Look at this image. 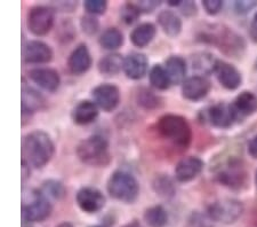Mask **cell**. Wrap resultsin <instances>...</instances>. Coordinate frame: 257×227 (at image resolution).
I'll list each match as a JSON object with an SVG mask.
<instances>
[{
  "mask_svg": "<svg viewBox=\"0 0 257 227\" xmlns=\"http://www.w3.org/2000/svg\"><path fill=\"white\" fill-rule=\"evenodd\" d=\"M198 39L202 43L213 45L224 54L232 57L241 56L246 49V43L242 37L232 29L221 24H210L205 27L198 35Z\"/></svg>",
  "mask_w": 257,
  "mask_h": 227,
  "instance_id": "obj_1",
  "label": "cell"
},
{
  "mask_svg": "<svg viewBox=\"0 0 257 227\" xmlns=\"http://www.w3.org/2000/svg\"><path fill=\"white\" fill-rule=\"evenodd\" d=\"M22 153L23 161H26L28 165L41 169L52 160L55 153V146L48 133L36 130L23 138Z\"/></svg>",
  "mask_w": 257,
  "mask_h": 227,
  "instance_id": "obj_2",
  "label": "cell"
},
{
  "mask_svg": "<svg viewBox=\"0 0 257 227\" xmlns=\"http://www.w3.org/2000/svg\"><path fill=\"white\" fill-rule=\"evenodd\" d=\"M157 131L161 138L174 146L186 149L192 140V130L189 122L181 115L166 114L157 122Z\"/></svg>",
  "mask_w": 257,
  "mask_h": 227,
  "instance_id": "obj_3",
  "label": "cell"
},
{
  "mask_svg": "<svg viewBox=\"0 0 257 227\" xmlns=\"http://www.w3.org/2000/svg\"><path fill=\"white\" fill-rule=\"evenodd\" d=\"M76 152L78 159L89 167H106L111 162L109 142L103 135L94 134L81 140Z\"/></svg>",
  "mask_w": 257,
  "mask_h": 227,
  "instance_id": "obj_4",
  "label": "cell"
},
{
  "mask_svg": "<svg viewBox=\"0 0 257 227\" xmlns=\"http://www.w3.org/2000/svg\"><path fill=\"white\" fill-rule=\"evenodd\" d=\"M107 193L117 201L132 204L138 200L140 194L139 181L126 171H114L107 180Z\"/></svg>",
  "mask_w": 257,
  "mask_h": 227,
  "instance_id": "obj_5",
  "label": "cell"
},
{
  "mask_svg": "<svg viewBox=\"0 0 257 227\" xmlns=\"http://www.w3.org/2000/svg\"><path fill=\"white\" fill-rule=\"evenodd\" d=\"M243 213V204L234 199H222L211 203L207 209V214L213 221L221 224H233Z\"/></svg>",
  "mask_w": 257,
  "mask_h": 227,
  "instance_id": "obj_6",
  "label": "cell"
},
{
  "mask_svg": "<svg viewBox=\"0 0 257 227\" xmlns=\"http://www.w3.org/2000/svg\"><path fill=\"white\" fill-rule=\"evenodd\" d=\"M216 179L225 187L239 191L247 187L248 172L241 161L232 159L217 172Z\"/></svg>",
  "mask_w": 257,
  "mask_h": 227,
  "instance_id": "obj_7",
  "label": "cell"
},
{
  "mask_svg": "<svg viewBox=\"0 0 257 227\" xmlns=\"http://www.w3.org/2000/svg\"><path fill=\"white\" fill-rule=\"evenodd\" d=\"M52 209V204L47 197H45L40 192H35L32 200L29 203H23L21 218L24 224L43 221L51 216Z\"/></svg>",
  "mask_w": 257,
  "mask_h": 227,
  "instance_id": "obj_8",
  "label": "cell"
},
{
  "mask_svg": "<svg viewBox=\"0 0 257 227\" xmlns=\"http://www.w3.org/2000/svg\"><path fill=\"white\" fill-rule=\"evenodd\" d=\"M29 31L35 36H45L54 26V13L52 8L46 6H35L29 10L27 16Z\"/></svg>",
  "mask_w": 257,
  "mask_h": 227,
  "instance_id": "obj_9",
  "label": "cell"
},
{
  "mask_svg": "<svg viewBox=\"0 0 257 227\" xmlns=\"http://www.w3.org/2000/svg\"><path fill=\"white\" fill-rule=\"evenodd\" d=\"M202 121L218 129H229L237 121V117L231 105L221 102L202 111Z\"/></svg>",
  "mask_w": 257,
  "mask_h": 227,
  "instance_id": "obj_10",
  "label": "cell"
},
{
  "mask_svg": "<svg viewBox=\"0 0 257 227\" xmlns=\"http://www.w3.org/2000/svg\"><path fill=\"white\" fill-rule=\"evenodd\" d=\"M77 204L86 213H96L104 208L105 197L99 189L90 186L80 188L76 196Z\"/></svg>",
  "mask_w": 257,
  "mask_h": 227,
  "instance_id": "obj_11",
  "label": "cell"
},
{
  "mask_svg": "<svg viewBox=\"0 0 257 227\" xmlns=\"http://www.w3.org/2000/svg\"><path fill=\"white\" fill-rule=\"evenodd\" d=\"M92 96L94 102L103 111H110L117 108L120 101V91L112 84H101L93 90Z\"/></svg>",
  "mask_w": 257,
  "mask_h": 227,
  "instance_id": "obj_12",
  "label": "cell"
},
{
  "mask_svg": "<svg viewBox=\"0 0 257 227\" xmlns=\"http://www.w3.org/2000/svg\"><path fill=\"white\" fill-rule=\"evenodd\" d=\"M210 89L211 84L206 77L192 76L185 80L182 85V96L189 101H200L208 96Z\"/></svg>",
  "mask_w": 257,
  "mask_h": 227,
  "instance_id": "obj_13",
  "label": "cell"
},
{
  "mask_svg": "<svg viewBox=\"0 0 257 227\" xmlns=\"http://www.w3.org/2000/svg\"><path fill=\"white\" fill-rule=\"evenodd\" d=\"M23 59L32 64L48 63L53 59V51L44 41L30 40L23 48Z\"/></svg>",
  "mask_w": 257,
  "mask_h": 227,
  "instance_id": "obj_14",
  "label": "cell"
},
{
  "mask_svg": "<svg viewBox=\"0 0 257 227\" xmlns=\"http://www.w3.org/2000/svg\"><path fill=\"white\" fill-rule=\"evenodd\" d=\"M30 80L47 92H55L60 88L59 72L52 68H35L29 72Z\"/></svg>",
  "mask_w": 257,
  "mask_h": 227,
  "instance_id": "obj_15",
  "label": "cell"
},
{
  "mask_svg": "<svg viewBox=\"0 0 257 227\" xmlns=\"http://www.w3.org/2000/svg\"><path fill=\"white\" fill-rule=\"evenodd\" d=\"M92 65V56L89 49L85 44H80L73 49L68 60V67L70 72L73 75L80 76L88 71Z\"/></svg>",
  "mask_w": 257,
  "mask_h": 227,
  "instance_id": "obj_16",
  "label": "cell"
},
{
  "mask_svg": "<svg viewBox=\"0 0 257 227\" xmlns=\"http://www.w3.org/2000/svg\"><path fill=\"white\" fill-rule=\"evenodd\" d=\"M217 81L223 88L230 91L237 90L241 85L242 77L239 70L227 62L218 60L216 69H215Z\"/></svg>",
  "mask_w": 257,
  "mask_h": 227,
  "instance_id": "obj_17",
  "label": "cell"
},
{
  "mask_svg": "<svg viewBox=\"0 0 257 227\" xmlns=\"http://www.w3.org/2000/svg\"><path fill=\"white\" fill-rule=\"evenodd\" d=\"M205 164L199 158L190 156L181 160L175 168V177L180 183H189L200 175Z\"/></svg>",
  "mask_w": 257,
  "mask_h": 227,
  "instance_id": "obj_18",
  "label": "cell"
},
{
  "mask_svg": "<svg viewBox=\"0 0 257 227\" xmlns=\"http://www.w3.org/2000/svg\"><path fill=\"white\" fill-rule=\"evenodd\" d=\"M149 68L148 57L143 53L133 52L123 60V72L131 80L138 81L147 75Z\"/></svg>",
  "mask_w": 257,
  "mask_h": 227,
  "instance_id": "obj_19",
  "label": "cell"
},
{
  "mask_svg": "<svg viewBox=\"0 0 257 227\" xmlns=\"http://www.w3.org/2000/svg\"><path fill=\"white\" fill-rule=\"evenodd\" d=\"M237 121L243 119L257 111V97L249 91H243L231 103Z\"/></svg>",
  "mask_w": 257,
  "mask_h": 227,
  "instance_id": "obj_20",
  "label": "cell"
},
{
  "mask_svg": "<svg viewBox=\"0 0 257 227\" xmlns=\"http://www.w3.org/2000/svg\"><path fill=\"white\" fill-rule=\"evenodd\" d=\"M22 114L24 115H31L35 114L37 111L43 110L46 107V101L45 98L41 94L36 91L35 89L30 88L26 84L22 86Z\"/></svg>",
  "mask_w": 257,
  "mask_h": 227,
  "instance_id": "obj_21",
  "label": "cell"
},
{
  "mask_svg": "<svg viewBox=\"0 0 257 227\" xmlns=\"http://www.w3.org/2000/svg\"><path fill=\"white\" fill-rule=\"evenodd\" d=\"M72 121L78 125L93 123L98 116V107L94 101L82 100L72 110Z\"/></svg>",
  "mask_w": 257,
  "mask_h": 227,
  "instance_id": "obj_22",
  "label": "cell"
},
{
  "mask_svg": "<svg viewBox=\"0 0 257 227\" xmlns=\"http://www.w3.org/2000/svg\"><path fill=\"white\" fill-rule=\"evenodd\" d=\"M165 68L171 77L172 84H180L185 82L186 62L182 56L172 55L166 60Z\"/></svg>",
  "mask_w": 257,
  "mask_h": 227,
  "instance_id": "obj_23",
  "label": "cell"
},
{
  "mask_svg": "<svg viewBox=\"0 0 257 227\" xmlns=\"http://www.w3.org/2000/svg\"><path fill=\"white\" fill-rule=\"evenodd\" d=\"M158 23L166 35L176 37L182 31V21L172 11H161L158 15Z\"/></svg>",
  "mask_w": 257,
  "mask_h": 227,
  "instance_id": "obj_24",
  "label": "cell"
},
{
  "mask_svg": "<svg viewBox=\"0 0 257 227\" xmlns=\"http://www.w3.org/2000/svg\"><path fill=\"white\" fill-rule=\"evenodd\" d=\"M123 60L125 59H122L121 55L117 53L103 56L97 64L99 73L105 77L115 76L120 70L123 69Z\"/></svg>",
  "mask_w": 257,
  "mask_h": 227,
  "instance_id": "obj_25",
  "label": "cell"
},
{
  "mask_svg": "<svg viewBox=\"0 0 257 227\" xmlns=\"http://www.w3.org/2000/svg\"><path fill=\"white\" fill-rule=\"evenodd\" d=\"M156 32L157 29L155 24L149 22L142 23L132 31L131 40L136 47H145L155 38Z\"/></svg>",
  "mask_w": 257,
  "mask_h": 227,
  "instance_id": "obj_26",
  "label": "cell"
},
{
  "mask_svg": "<svg viewBox=\"0 0 257 227\" xmlns=\"http://www.w3.org/2000/svg\"><path fill=\"white\" fill-rule=\"evenodd\" d=\"M152 188L159 197L164 200H171L176 194V186L171 177L166 175L157 176L152 181Z\"/></svg>",
  "mask_w": 257,
  "mask_h": 227,
  "instance_id": "obj_27",
  "label": "cell"
},
{
  "mask_svg": "<svg viewBox=\"0 0 257 227\" xmlns=\"http://www.w3.org/2000/svg\"><path fill=\"white\" fill-rule=\"evenodd\" d=\"M217 62L218 60H216L213 55L206 52L197 53L196 55L191 57L192 69L196 70L200 75H207V73L215 72Z\"/></svg>",
  "mask_w": 257,
  "mask_h": 227,
  "instance_id": "obj_28",
  "label": "cell"
},
{
  "mask_svg": "<svg viewBox=\"0 0 257 227\" xmlns=\"http://www.w3.org/2000/svg\"><path fill=\"white\" fill-rule=\"evenodd\" d=\"M144 220L149 227H165L168 222V213L163 205H153L145 210Z\"/></svg>",
  "mask_w": 257,
  "mask_h": 227,
  "instance_id": "obj_29",
  "label": "cell"
},
{
  "mask_svg": "<svg viewBox=\"0 0 257 227\" xmlns=\"http://www.w3.org/2000/svg\"><path fill=\"white\" fill-rule=\"evenodd\" d=\"M99 45L107 51H114L123 44V35L117 28H109L99 37Z\"/></svg>",
  "mask_w": 257,
  "mask_h": 227,
  "instance_id": "obj_30",
  "label": "cell"
},
{
  "mask_svg": "<svg viewBox=\"0 0 257 227\" xmlns=\"http://www.w3.org/2000/svg\"><path fill=\"white\" fill-rule=\"evenodd\" d=\"M150 83L153 88L157 90H167L172 85L171 77H169L167 70L161 64H155L149 73Z\"/></svg>",
  "mask_w": 257,
  "mask_h": 227,
  "instance_id": "obj_31",
  "label": "cell"
},
{
  "mask_svg": "<svg viewBox=\"0 0 257 227\" xmlns=\"http://www.w3.org/2000/svg\"><path fill=\"white\" fill-rule=\"evenodd\" d=\"M40 193L43 194L45 197H49V199L54 200H62L65 196L66 189L64 185L59 180L55 179H49L46 180L41 186Z\"/></svg>",
  "mask_w": 257,
  "mask_h": 227,
  "instance_id": "obj_32",
  "label": "cell"
},
{
  "mask_svg": "<svg viewBox=\"0 0 257 227\" xmlns=\"http://www.w3.org/2000/svg\"><path fill=\"white\" fill-rule=\"evenodd\" d=\"M138 103L139 106L144 109L151 110L158 108L160 105V98L157 97L155 93L147 89H142L138 93Z\"/></svg>",
  "mask_w": 257,
  "mask_h": 227,
  "instance_id": "obj_33",
  "label": "cell"
},
{
  "mask_svg": "<svg viewBox=\"0 0 257 227\" xmlns=\"http://www.w3.org/2000/svg\"><path fill=\"white\" fill-rule=\"evenodd\" d=\"M141 15V11L136 4H125L120 10V18L122 22L126 24H133L139 20Z\"/></svg>",
  "mask_w": 257,
  "mask_h": 227,
  "instance_id": "obj_34",
  "label": "cell"
},
{
  "mask_svg": "<svg viewBox=\"0 0 257 227\" xmlns=\"http://www.w3.org/2000/svg\"><path fill=\"white\" fill-rule=\"evenodd\" d=\"M211 220L208 214H204L201 212H192L186 220L185 227H213Z\"/></svg>",
  "mask_w": 257,
  "mask_h": 227,
  "instance_id": "obj_35",
  "label": "cell"
},
{
  "mask_svg": "<svg viewBox=\"0 0 257 227\" xmlns=\"http://www.w3.org/2000/svg\"><path fill=\"white\" fill-rule=\"evenodd\" d=\"M80 27L82 31L88 36H94L97 34L99 29V22L98 20L95 18L94 15H85L82 16L80 20Z\"/></svg>",
  "mask_w": 257,
  "mask_h": 227,
  "instance_id": "obj_36",
  "label": "cell"
},
{
  "mask_svg": "<svg viewBox=\"0 0 257 227\" xmlns=\"http://www.w3.org/2000/svg\"><path fill=\"white\" fill-rule=\"evenodd\" d=\"M84 7L89 15H101L105 13L107 3L105 0H87Z\"/></svg>",
  "mask_w": 257,
  "mask_h": 227,
  "instance_id": "obj_37",
  "label": "cell"
},
{
  "mask_svg": "<svg viewBox=\"0 0 257 227\" xmlns=\"http://www.w3.org/2000/svg\"><path fill=\"white\" fill-rule=\"evenodd\" d=\"M202 6H204L207 14L216 15L222 11L223 2H221V0H204Z\"/></svg>",
  "mask_w": 257,
  "mask_h": 227,
  "instance_id": "obj_38",
  "label": "cell"
},
{
  "mask_svg": "<svg viewBox=\"0 0 257 227\" xmlns=\"http://www.w3.org/2000/svg\"><path fill=\"white\" fill-rule=\"evenodd\" d=\"M257 6V2H247V0H243V2H235L234 3V10L238 14H247Z\"/></svg>",
  "mask_w": 257,
  "mask_h": 227,
  "instance_id": "obj_39",
  "label": "cell"
},
{
  "mask_svg": "<svg viewBox=\"0 0 257 227\" xmlns=\"http://www.w3.org/2000/svg\"><path fill=\"white\" fill-rule=\"evenodd\" d=\"M139 6L141 12H144V13H151L156 10L157 7L160 5L159 2H147V0H143V2H140L136 4Z\"/></svg>",
  "mask_w": 257,
  "mask_h": 227,
  "instance_id": "obj_40",
  "label": "cell"
},
{
  "mask_svg": "<svg viewBox=\"0 0 257 227\" xmlns=\"http://www.w3.org/2000/svg\"><path fill=\"white\" fill-rule=\"evenodd\" d=\"M181 7V12L186 16H191L197 14V6L193 2H182Z\"/></svg>",
  "mask_w": 257,
  "mask_h": 227,
  "instance_id": "obj_41",
  "label": "cell"
},
{
  "mask_svg": "<svg viewBox=\"0 0 257 227\" xmlns=\"http://www.w3.org/2000/svg\"><path fill=\"white\" fill-rule=\"evenodd\" d=\"M248 153L252 159L257 160V135L251 138L250 141L248 142Z\"/></svg>",
  "mask_w": 257,
  "mask_h": 227,
  "instance_id": "obj_42",
  "label": "cell"
},
{
  "mask_svg": "<svg viewBox=\"0 0 257 227\" xmlns=\"http://www.w3.org/2000/svg\"><path fill=\"white\" fill-rule=\"evenodd\" d=\"M250 35L252 38L255 40H257V13L254 15V19H252V22H251V27H250Z\"/></svg>",
  "mask_w": 257,
  "mask_h": 227,
  "instance_id": "obj_43",
  "label": "cell"
},
{
  "mask_svg": "<svg viewBox=\"0 0 257 227\" xmlns=\"http://www.w3.org/2000/svg\"><path fill=\"white\" fill-rule=\"evenodd\" d=\"M122 227H143V226L140 224V221L133 220V221H130L128 224H126L125 226H122Z\"/></svg>",
  "mask_w": 257,
  "mask_h": 227,
  "instance_id": "obj_44",
  "label": "cell"
},
{
  "mask_svg": "<svg viewBox=\"0 0 257 227\" xmlns=\"http://www.w3.org/2000/svg\"><path fill=\"white\" fill-rule=\"evenodd\" d=\"M168 5L169 6H174V7H180L182 5V2H178V0H171V2H168Z\"/></svg>",
  "mask_w": 257,
  "mask_h": 227,
  "instance_id": "obj_45",
  "label": "cell"
},
{
  "mask_svg": "<svg viewBox=\"0 0 257 227\" xmlns=\"http://www.w3.org/2000/svg\"><path fill=\"white\" fill-rule=\"evenodd\" d=\"M57 227H74L71 222H62V224H60Z\"/></svg>",
  "mask_w": 257,
  "mask_h": 227,
  "instance_id": "obj_46",
  "label": "cell"
},
{
  "mask_svg": "<svg viewBox=\"0 0 257 227\" xmlns=\"http://www.w3.org/2000/svg\"><path fill=\"white\" fill-rule=\"evenodd\" d=\"M255 183H256V187H257V171H256V176H255Z\"/></svg>",
  "mask_w": 257,
  "mask_h": 227,
  "instance_id": "obj_47",
  "label": "cell"
},
{
  "mask_svg": "<svg viewBox=\"0 0 257 227\" xmlns=\"http://www.w3.org/2000/svg\"><path fill=\"white\" fill-rule=\"evenodd\" d=\"M255 69H257V59H256V61H255Z\"/></svg>",
  "mask_w": 257,
  "mask_h": 227,
  "instance_id": "obj_48",
  "label": "cell"
},
{
  "mask_svg": "<svg viewBox=\"0 0 257 227\" xmlns=\"http://www.w3.org/2000/svg\"><path fill=\"white\" fill-rule=\"evenodd\" d=\"M89 227H101V226H89Z\"/></svg>",
  "mask_w": 257,
  "mask_h": 227,
  "instance_id": "obj_49",
  "label": "cell"
}]
</instances>
